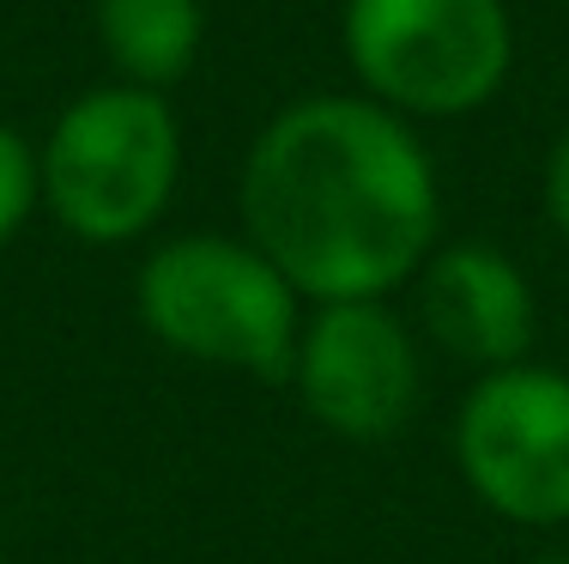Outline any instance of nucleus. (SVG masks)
<instances>
[{"instance_id":"obj_1","label":"nucleus","mask_w":569,"mask_h":564,"mask_svg":"<svg viewBox=\"0 0 569 564\" xmlns=\"http://www.w3.org/2000/svg\"><path fill=\"white\" fill-rule=\"evenodd\" d=\"M237 219L303 304L395 298L442 249L437 158L363 91H309L254 128Z\"/></svg>"},{"instance_id":"obj_2","label":"nucleus","mask_w":569,"mask_h":564,"mask_svg":"<svg viewBox=\"0 0 569 564\" xmlns=\"http://www.w3.org/2000/svg\"><path fill=\"white\" fill-rule=\"evenodd\" d=\"M133 310L140 328L188 365L291 383L309 304L242 231H176L146 249Z\"/></svg>"},{"instance_id":"obj_3","label":"nucleus","mask_w":569,"mask_h":564,"mask_svg":"<svg viewBox=\"0 0 569 564\" xmlns=\"http://www.w3.org/2000/svg\"><path fill=\"white\" fill-rule=\"evenodd\" d=\"M43 212L73 244L121 249L158 231L182 182V116L170 91L86 86L61 103L43 146Z\"/></svg>"},{"instance_id":"obj_4","label":"nucleus","mask_w":569,"mask_h":564,"mask_svg":"<svg viewBox=\"0 0 569 564\" xmlns=\"http://www.w3.org/2000/svg\"><path fill=\"white\" fill-rule=\"evenodd\" d=\"M340 43L363 98L412 128L485 110L515 73L509 0H346Z\"/></svg>"},{"instance_id":"obj_5","label":"nucleus","mask_w":569,"mask_h":564,"mask_svg":"<svg viewBox=\"0 0 569 564\" xmlns=\"http://www.w3.org/2000/svg\"><path fill=\"white\" fill-rule=\"evenodd\" d=\"M460 486L509 528H569V370L521 358L467 383L449 425Z\"/></svg>"},{"instance_id":"obj_6","label":"nucleus","mask_w":569,"mask_h":564,"mask_svg":"<svg viewBox=\"0 0 569 564\" xmlns=\"http://www.w3.org/2000/svg\"><path fill=\"white\" fill-rule=\"evenodd\" d=\"M303 413L340 443H388L418 419L425 340L388 298L309 304L291 358Z\"/></svg>"},{"instance_id":"obj_7","label":"nucleus","mask_w":569,"mask_h":564,"mask_svg":"<svg viewBox=\"0 0 569 564\" xmlns=\"http://www.w3.org/2000/svg\"><path fill=\"white\" fill-rule=\"evenodd\" d=\"M412 298H418V316H412L418 340H430L442 358L467 365L472 376L521 365L533 353V334H539L533 279L497 244H479V237L442 244L418 267Z\"/></svg>"},{"instance_id":"obj_8","label":"nucleus","mask_w":569,"mask_h":564,"mask_svg":"<svg viewBox=\"0 0 569 564\" xmlns=\"http://www.w3.org/2000/svg\"><path fill=\"white\" fill-rule=\"evenodd\" d=\"M91 31L121 86L176 91L207 49V0H91Z\"/></svg>"},{"instance_id":"obj_9","label":"nucleus","mask_w":569,"mask_h":564,"mask_svg":"<svg viewBox=\"0 0 569 564\" xmlns=\"http://www.w3.org/2000/svg\"><path fill=\"white\" fill-rule=\"evenodd\" d=\"M43 207V158L19 122H0V249L19 244Z\"/></svg>"},{"instance_id":"obj_10","label":"nucleus","mask_w":569,"mask_h":564,"mask_svg":"<svg viewBox=\"0 0 569 564\" xmlns=\"http://www.w3.org/2000/svg\"><path fill=\"white\" fill-rule=\"evenodd\" d=\"M539 200H546V219L551 231L569 244V122L558 128V140H551L546 152V177H539Z\"/></svg>"},{"instance_id":"obj_11","label":"nucleus","mask_w":569,"mask_h":564,"mask_svg":"<svg viewBox=\"0 0 569 564\" xmlns=\"http://www.w3.org/2000/svg\"><path fill=\"white\" fill-rule=\"evenodd\" d=\"M558 7H569V0H558Z\"/></svg>"},{"instance_id":"obj_12","label":"nucleus","mask_w":569,"mask_h":564,"mask_svg":"<svg viewBox=\"0 0 569 564\" xmlns=\"http://www.w3.org/2000/svg\"><path fill=\"white\" fill-rule=\"evenodd\" d=\"M0 564H7V558H0Z\"/></svg>"}]
</instances>
